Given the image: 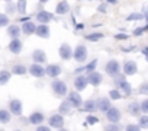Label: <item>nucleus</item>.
Returning a JSON list of instances; mask_svg holds the SVG:
<instances>
[{
	"label": "nucleus",
	"instance_id": "obj_57",
	"mask_svg": "<svg viewBox=\"0 0 148 131\" xmlns=\"http://www.w3.org/2000/svg\"><path fill=\"white\" fill-rule=\"evenodd\" d=\"M3 2H6V3H10V2H13V0H3Z\"/></svg>",
	"mask_w": 148,
	"mask_h": 131
},
{
	"label": "nucleus",
	"instance_id": "obj_56",
	"mask_svg": "<svg viewBox=\"0 0 148 131\" xmlns=\"http://www.w3.org/2000/svg\"><path fill=\"white\" fill-rule=\"evenodd\" d=\"M58 131H68V130H67V128L64 127V128H61V130H58Z\"/></svg>",
	"mask_w": 148,
	"mask_h": 131
},
{
	"label": "nucleus",
	"instance_id": "obj_9",
	"mask_svg": "<svg viewBox=\"0 0 148 131\" xmlns=\"http://www.w3.org/2000/svg\"><path fill=\"white\" fill-rule=\"evenodd\" d=\"M105 115H106V119H108L110 124H119L121 119H122V112H121V109L116 108V106H113V105H112V108H110Z\"/></svg>",
	"mask_w": 148,
	"mask_h": 131
},
{
	"label": "nucleus",
	"instance_id": "obj_32",
	"mask_svg": "<svg viewBox=\"0 0 148 131\" xmlns=\"http://www.w3.org/2000/svg\"><path fill=\"white\" fill-rule=\"evenodd\" d=\"M108 98H109L110 101H121V99L123 98V95H122V92H121L118 88H113V89H110V90H109Z\"/></svg>",
	"mask_w": 148,
	"mask_h": 131
},
{
	"label": "nucleus",
	"instance_id": "obj_33",
	"mask_svg": "<svg viewBox=\"0 0 148 131\" xmlns=\"http://www.w3.org/2000/svg\"><path fill=\"white\" fill-rule=\"evenodd\" d=\"M125 21H126V22H138V21H144V15H142V12H132V13H129V15L126 16Z\"/></svg>",
	"mask_w": 148,
	"mask_h": 131
},
{
	"label": "nucleus",
	"instance_id": "obj_40",
	"mask_svg": "<svg viewBox=\"0 0 148 131\" xmlns=\"http://www.w3.org/2000/svg\"><path fill=\"white\" fill-rule=\"evenodd\" d=\"M10 18L6 15V13H2L0 12V28H5V26H9L10 23Z\"/></svg>",
	"mask_w": 148,
	"mask_h": 131
},
{
	"label": "nucleus",
	"instance_id": "obj_6",
	"mask_svg": "<svg viewBox=\"0 0 148 131\" xmlns=\"http://www.w3.org/2000/svg\"><path fill=\"white\" fill-rule=\"evenodd\" d=\"M73 51H74V48H73L68 42H62V44L60 45V48H58V55H60L61 60L68 61V60L73 58Z\"/></svg>",
	"mask_w": 148,
	"mask_h": 131
},
{
	"label": "nucleus",
	"instance_id": "obj_29",
	"mask_svg": "<svg viewBox=\"0 0 148 131\" xmlns=\"http://www.w3.org/2000/svg\"><path fill=\"white\" fill-rule=\"evenodd\" d=\"M16 10L21 16H25L26 10H28V0H18L16 2Z\"/></svg>",
	"mask_w": 148,
	"mask_h": 131
},
{
	"label": "nucleus",
	"instance_id": "obj_11",
	"mask_svg": "<svg viewBox=\"0 0 148 131\" xmlns=\"http://www.w3.org/2000/svg\"><path fill=\"white\" fill-rule=\"evenodd\" d=\"M9 112L15 117H22L23 114V103L21 99H10L9 102Z\"/></svg>",
	"mask_w": 148,
	"mask_h": 131
},
{
	"label": "nucleus",
	"instance_id": "obj_21",
	"mask_svg": "<svg viewBox=\"0 0 148 131\" xmlns=\"http://www.w3.org/2000/svg\"><path fill=\"white\" fill-rule=\"evenodd\" d=\"M35 35L38 38H42V39H48L51 37V29L48 25H36V31H35Z\"/></svg>",
	"mask_w": 148,
	"mask_h": 131
},
{
	"label": "nucleus",
	"instance_id": "obj_42",
	"mask_svg": "<svg viewBox=\"0 0 148 131\" xmlns=\"http://www.w3.org/2000/svg\"><path fill=\"white\" fill-rule=\"evenodd\" d=\"M112 79H113V85H115V88H118L122 82L126 80V77H125L123 73H121V74H118V76H115V77H112Z\"/></svg>",
	"mask_w": 148,
	"mask_h": 131
},
{
	"label": "nucleus",
	"instance_id": "obj_61",
	"mask_svg": "<svg viewBox=\"0 0 148 131\" xmlns=\"http://www.w3.org/2000/svg\"><path fill=\"white\" fill-rule=\"evenodd\" d=\"M90 2H92V0H90Z\"/></svg>",
	"mask_w": 148,
	"mask_h": 131
},
{
	"label": "nucleus",
	"instance_id": "obj_7",
	"mask_svg": "<svg viewBox=\"0 0 148 131\" xmlns=\"http://www.w3.org/2000/svg\"><path fill=\"white\" fill-rule=\"evenodd\" d=\"M122 73L125 76H134L138 73V63L134 60H126L122 64Z\"/></svg>",
	"mask_w": 148,
	"mask_h": 131
},
{
	"label": "nucleus",
	"instance_id": "obj_20",
	"mask_svg": "<svg viewBox=\"0 0 148 131\" xmlns=\"http://www.w3.org/2000/svg\"><path fill=\"white\" fill-rule=\"evenodd\" d=\"M86 76H87L89 85H92V86H95V88L100 86L102 82H103V76H102V73H99V72H93V73H89V74H86Z\"/></svg>",
	"mask_w": 148,
	"mask_h": 131
},
{
	"label": "nucleus",
	"instance_id": "obj_14",
	"mask_svg": "<svg viewBox=\"0 0 148 131\" xmlns=\"http://www.w3.org/2000/svg\"><path fill=\"white\" fill-rule=\"evenodd\" d=\"M28 121H29V124H32V125H35V127L42 125L44 121H45V114L41 112V111H34V112L29 114Z\"/></svg>",
	"mask_w": 148,
	"mask_h": 131
},
{
	"label": "nucleus",
	"instance_id": "obj_41",
	"mask_svg": "<svg viewBox=\"0 0 148 131\" xmlns=\"http://www.w3.org/2000/svg\"><path fill=\"white\" fill-rule=\"evenodd\" d=\"M96 124H99V118L95 114H90L86 117V125H96Z\"/></svg>",
	"mask_w": 148,
	"mask_h": 131
},
{
	"label": "nucleus",
	"instance_id": "obj_28",
	"mask_svg": "<svg viewBox=\"0 0 148 131\" xmlns=\"http://www.w3.org/2000/svg\"><path fill=\"white\" fill-rule=\"evenodd\" d=\"M12 72L10 70H0V86H5V85H8L9 82H10V79H12Z\"/></svg>",
	"mask_w": 148,
	"mask_h": 131
},
{
	"label": "nucleus",
	"instance_id": "obj_34",
	"mask_svg": "<svg viewBox=\"0 0 148 131\" xmlns=\"http://www.w3.org/2000/svg\"><path fill=\"white\" fill-rule=\"evenodd\" d=\"M97 64H99V60H97V58H93L90 63H87V64L84 66V67H86V74L96 72V69H97Z\"/></svg>",
	"mask_w": 148,
	"mask_h": 131
},
{
	"label": "nucleus",
	"instance_id": "obj_55",
	"mask_svg": "<svg viewBox=\"0 0 148 131\" xmlns=\"http://www.w3.org/2000/svg\"><path fill=\"white\" fill-rule=\"evenodd\" d=\"M38 2H39L41 5H45V3H48V2H49V0H38Z\"/></svg>",
	"mask_w": 148,
	"mask_h": 131
},
{
	"label": "nucleus",
	"instance_id": "obj_15",
	"mask_svg": "<svg viewBox=\"0 0 148 131\" xmlns=\"http://www.w3.org/2000/svg\"><path fill=\"white\" fill-rule=\"evenodd\" d=\"M97 101V111H100V112H103V114H106L110 108H112V101L108 98V96H100L99 99H96Z\"/></svg>",
	"mask_w": 148,
	"mask_h": 131
},
{
	"label": "nucleus",
	"instance_id": "obj_53",
	"mask_svg": "<svg viewBox=\"0 0 148 131\" xmlns=\"http://www.w3.org/2000/svg\"><path fill=\"white\" fill-rule=\"evenodd\" d=\"M76 29L79 31V29H84V25L83 23H76Z\"/></svg>",
	"mask_w": 148,
	"mask_h": 131
},
{
	"label": "nucleus",
	"instance_id": "obj_26",
	"mask_svg": "<svg viewBox=\"0 0 148 131\" xmlns=\"http://www.w3.org/2000/svg\"><path fill=\"white\" fill-rule=\"evenodd\" d=\"M12 74H15V76H25L26 73H28V67L25 64H22V63H18V64H15V66H12Z\"/></svg>",
	"mask_w": 148,
	"mask_h": 131
},
{
	"label": "nucleus",
	"instance_id": "obj_19",
	"mask_svg": "<svg viewBox=\"0 0 148 131\" xmlns=\"http://www.w3.org/2000/svg\"><path fill=\"white\" fill-rule=\"evenodd\" d=\"M32 61L36 64H45L47 63V52L41 48H36L32 51Z\"/></svg>",
	"mask_w": 148,
	"mask_h": 131
},
{
	"label": "nucleus",
	"instance_id": "obj_31",
	"mask_svg": "<svg viewBox=\"0 0 148 131\" xmlns=\"http://www.w3.org/2000/svg\"><path fill=\"white\" fill-rule=\"evenodd\" d=\"M103 38H105V34L99 32V31H95V32H90V34L86 35V39L90 41V42H97V41H100Z\"/></svg>",
	"mask_w": 148,
	"mask_h": 131
},
{
	"label": "nucleus",
	"instance_id": "obj_54",
	"mask_svg": "<svg viewBox=\"0 0 148 131\" xmlns=\"http://www.w3.org/2000/svg\"><path fill=\"white\" fill-rule=\"evenodd\" d=\"M106 3H109V5H116L118 0H106Z\"/></svg>",
	"mask_w": 148,
	"mask_h": 131
},
{
	"label": "nucleus",
	"instance_id": "obj_60",
	"mask_svg": "<svg viewBox=\"0 0 148 131\" xmlns=\"http://www.w3.org/2000/svg\"><path fill=\"white\" fill-rule=\"evenodd\" d=\"M102 2H106V0H100V3H102Z\"/></svg>",
	"mask_w": 148,
	"mask_h": 131
},
{
	"label": "nucleus",
	"instance_id": "obj_59",
	"mask_svg": "<svg viewBox=\"0 0 148 131\" xmlns=\"http://www.w3.org/2000/svg\"><path fill=\"white\" fill-rule=\"evenodd\" d=\"M13 131H22V130H13Z\"/></svg>",
	"mask_w": 148,
	"mask_h": 131
},
{
	"label": "nucleus",
	"instance_id": "obj_16",
	"mask_svg": "<svg viewBox=\"0 0 148 131\" xmlns=\"http://www.w3.org/2000/svg\"><path fill=\"white\" fill-rule=\"evenodd\" d=\"M126 112L131 115V117H139L142 115V111H141V102L138 101H132L128 103L126 106Z\"/></svg>",
	"mask_w": 148,
	"mask_h": 131
},
{
	"label": "nucleus",
	"instance_id": "obj_37",
	"mask_svg": "<svg viewBox=\"0 0 148 131\" xmlns=\"http://www.w3.org/2000/svg\"><path fill=\"white\" fill-rule=\"evenodd\" d=\"M5 13H6L8 16L18 13V10H16V3H13V2H10V3H6V8H5Z\"/></svg>",
	"mask_w": 148,
	"mask_h": 131
},
{
	"label": "nucleus",
	"instance_id": "obj_27",
	"mask_svg": "<svg viewBox=\"0 0 148 131\" xmlns=\"http://www.w3.org/2000/svg\"><path fill=\"white\" fill-rule=\"evenodd\" d=\"M58 114H61L62 117L70 115V114H73V106H71L67 101H62V102L60 103V106H58Z\"/></svg>",
	"mask_w": 148,
	"mask_h": 131
},
{
	"label": "nucleus",
	"instance_id": "obj_43",
	"mask_svg": "<svg viewBox=\"0 0 148 131\" xmlns=\"http://www.w3.org/2000/svg\"><path fill=\"white\" fill-rule=\"evenodd\" d=\"M128 38H129V35L125 34V32H118V34L115 35V39H116V41H128Z\"/></svg>",
	"mask_w": 148,
	"mask_h": 131
},
{
	"label": "nucleus",
	"instance_id": "obj_1",
	"mask_svg": "<svg viewBox=\"0 0 148 131\" xmlns=\"http://www.w3.org/2000/svg\"><path fill=\"white\" fill-rule=\"evenodd\" d=\"M51 90L57 98H65L68 95V86L64 80L60 79H54L51 82Z\"/></svg>",
	"mask_w": 148,
	"mask_h": 131
},
{
	"label": "nucleus",
	"instance_id": "obj_25",
	"mask_svg": "<svg viewBox=\"0 0 148 131\" xmlns=\"http://www.w3.org/2000/svg\"><path fill=\"white\" fill-rule=\"evenodd\" d=\"M118 89L122 92V95H123V98H129V96H132V93H134V89H132V85L128 82V80H125V82H122L119 86H118Z\"/></svg>",
	"mask_w": 148,
	"mask_h": 131
},
{
	"label": "nucleus",
	"instance_id": "obj_12",
	"mask_svg": "<svg viewBox=\"0 0 148 131\" xmlns=\"http://www.w3.org/2000/svg\"><path fill=\"white\" fill-rule=\"evenodd\" d=\"M62 73V67L58 64V63H52V64H48L47 67H45V74L48 77H51L52 80L57 79L60 74Z\"/></svg>",
	"mask_w": 148,
	"mask_h": 131
},
{
	"label": "nucleus",
	"instance_id": "obj_10",
	"mask_svg": "<svg viewBox=\"0 0 148 131\" xmlns=\"http://www.w3.org/2000/svg\"><path fill=\"white\" fill-rule=\"evenodd\" d=\"M28 73L32 76V77H36V79H42L45 74V67L42 64H36V63H32L29 67H28Z\"/></svg>",
	"mask_w": 148,
	"mask_h": 131
},
{
	"label": "nucleus",
	"instance_id": "obj_13",
	"mask_svg": "<svg viewBox=\"0 0 148 131\" xmlns=\"http://www.w3.org/2000/svg\"><path fill=\"white\" fill-rule=\"evenodd\" d=\"M89 86V80H87V76L86 74H79L74 77V89L77 92H83L86 90Z\"/></svg>",
	"mask_w": 148,
	"mask_h": 131
},
{
	"label": "nucleus",
	"instance_id": "obj_48",
	"mask_svg": "<svg viewBox=\"0 0 148 131\" xmlns=\"http://www.w3.org/2000/svg\"><path fill=\"white\" fill-rule=\"evenodd\" d=\"M51 130H52V128H51L49 125H44V124H42V125H38L35 131H51Z\"/></svg>",
	"mask_w": 148,
	"mask_h": 131
},
{
	"label": "nucleus",
	"instance_id": "obj_46",
	"mask_svg": "<svg viewBox=\"0 0 148 131\" xmlns=\"http://www.w3.org/2000/svg\"><path fill=\"white\" fill-rule=\"evenodd\" d=\"M96 10H97L99 13H106V12H108V3H106V2H102V3L96 8Z\"/></svg>",
	"mask_w": 148,
	"mask_h": 131
},
{
	"label": "nucleus",
	"instance_id": "obj_4",
	"mask_svg": "<svg viewBox=\"0 0 148 131\" xmlns=\"http://www.w3.org/2000/svg\"><path fill=\"white\" fill-rule=\"evenodd\" d=\"M89 57V50L84 44H77L76 48L73 51V58L76 60L77 63H84Z\"/></svg>",
	"mask_w": 148,
	"mask_h": 131
},
{
	"label": "nucleus",
	"instance_id": "obj_58",
	"mask_svg": "<svg viewBox=\"0 0 148 131\" xmlns=\"http://www.w3.org/2000/svg\"><path fill=\"white\" fill-rule=\"evenodd\" d=\"M0 131H6V130H3V128H0Z\"/></svg>",
	"mask_w": 148,
	"mask_h": 131
},
{
	"label": "nucleus",
	"instance_id": "obj_52",
	"mask_svg": "<svg viewBox=\"0 0 148 131\" xmlns=\"http://www.w3.org/2000/svg\"><path fill=\"white\" fill-rule=\"evenodd\" d=\"M142 15H144V21H147V23H148V6H145V8H144Z\"/></svg>",
	"mask_w": 148,
	"mask_h": 131
},
{
	"label": "nucleus",
	"instance_id": "obj_22",
	"mask_svg": "<svg viewBox=\"0 0 148 131\" xmlns=\"http://www.w3.org/2000/svg\"><path fill=\"white\" fill-rule=\"evenodd\" d=\"M21 29H22V34H23V35H26V37H29V35H35V31H36V23H35L34 21L25 22V23H22Z\"/></svg>",
	"mask_w": 148,
	"mask_h": 131
},
{
	"label": "nucleus",
	"instance_id": "obj_17",
	"mask_svg": "<svg viewBox=\"0 0 148 131\" xmlns=\"http://www.w3.org/2000/svg\"><path fill=\"white\" fill-rule=\"evenodd\" d=\"M70 10H71V6L68 3V0H60L55 6V15H58V16L67 15Z\"/></svg>",
	"mask_w": 148,
	"mask_h": 131
},
{
	"label": "nucleus",
	"instance_id": "obj_51",
	"mask_svg": "<svg viewBox=\"0 0 148 131\" xmlns=\"http://www.w3.org/2000/svg\"><path fill=\"white\" fill-rule=\"evenodd\" d=\"M121 50H122V52H129V51L135 50V45H131V47H122Z\"/></svg>",
	"mask_w": 148,
	"mask_h": 131
},
{
	"label": "nucleus",
	"instance_id": "obj_38",
	"mask_svg": "<svg viewBox=\"0 0 148 131\" xmlns=\"http://www.w3.org/2000/svg\"><path fill=\"white\" fill-rule=\"evenodd\" d=\"M145 32H148V23L144 25V26H138V28H135V29L132 31V35H134V37H141V35H144Z\"/></svg>",
	"mask_w": 148,
	"mask_h": 131
},
{
	"label": "nucleus",
	"instance_id": "obj_5",
	"mask_svg": "<svg viewBox=\"0 0 148 131\" xmlns=\"http://www.w3.org/2000/svg\"><path fill=\"white\" fill-rule=\"evenodd\" d=\"M64 124H65V118L61 115V114H52L49 118H48V125L51 127V128H55L57 131L58 130H61V128H64Z\"/></svg>",
	"mask_w": 148,
	"mask_h": 131
},
{
	"label": "nucleus",
	"instance_id": "obj_23",
	"mask_svg": "<svg viewBox=\"0 0 148 131\" xmlns=\"http://www.w3.org/2000/svg\"><path fill=\"white\" fill-rule=\"evenodd\" d=\"M6 32H8V35H9L10 39H18L21 37V34H22V29H21V26L18 23H12V25L8 26V31Z\"/></svg>",
	"mask_w": 148,
	"mask_h": 131
},
{
	"label": "nucleus",
	"instance_id": "obj_36",
	"mask_svg": "<svg viewBox=\"0 0 148 131\" xmlns=\"http://www.w3.org/2000/svg\"><path fill=\"white\" fill-rule=\"evenodd\" d=\"M125 130V127L123 125H121V124H106L105 125V128H103V131H123Z\"/></svg>",
	"mask_w": 148,
	"mask_h": 131
},
{
	"label": "nucleus",
	"instance_id": "obj_30",
	"mask_svg": "<svg viewBox=\"0 0 148 131\" xmlns=\"http://www.w3.org/2000/svg\"><path fill=\"white\" fill-rule=\"evenodd\" d=\"M12 119V114L9 112V109L0 108V124H9Z\"/></svg>",
	"mask_w": 148,
	"mask_h": 131
},
{
	"label": "nucleus",
	"instance_id": "obj_49",
	"mask_svg": "<svg viewBox=\"0 0 148 131\" xmlns=\"http://www.w3.org/2000/svg\"><path fill=\"white\" fill-rule=\"evenodd\" d=\"M31 19H32L31 16H21V18H19V19H16V21H18V22H21V23H25V22H29Z\"/></svg>",
	"mask_w": 148,
	"mask_h": 131
},
{
	"label": "nucleus",
	"instance_id": "obj_2",
	"mask_svg": "<svg viewBox=\"0 0 148 131\" xmlns=\"http://www.w3.org/2000/svg\"><path fill=\"white\" fill-rule=\"evenodd\" d=\"M105 73H106L108 76H110V77H115V76L121 74V73H122V66H121V63H119L118 60H115V58L109 60V61L106 63V66H105Z\"/></svg>",
	"mask_w": 148,
	"mask_h": 131
},
{
	"label": "nucleus",
	"instance_id": "obj_35",
	"mask_svg": "<svg viewBox=\"0 0 148 131\" xmlns=\"http://www.w3.org/2000/svg\"><path fill=\"white\" fill-rule=\"evenodd\" d=\"M138 125L141 130H148V115L142 114L138 117Z\"/></svg>",
	"mask_w": 148,
	"mask_h": 131
},
{
	"label": "nucleus",
	"instance_id": "obj_45",
	"mask_svg": "<svg viewBox=\"0 0 148 131\" xmlns=\"http://www.w3.org/2000/svg\"><path fill=\"white\" fill-rule=\"evenodd\" d=\"M123 131H142L141 128H139V125L138 124H128L126 127H125V130Z\"/></svg>",
	"mask_w": 148,
	"mask_h": 131
},
{
	"label": "nucleus",
	"instance_id": "obj_50",
	"mask_svg": "<svg viewBox=\"0 0 148 131\" xmlns=\"http://www.w3.org/2000/svg\"><path fill=\"white\" fill-rule=\"evenodd\" d=\"M141 54L144 55V58L147 60V63H148V45L147 47H144L142 50H141Z\"/></svg>",
	"mask_w": 148,
	"mask_h": 131
},
{
	"label": "nucleus",
	"instance_id": "obj_8",
	"mask_svg": "<svg viewBox=\"0 0 148 131\" xmlns=\"http://www.w3.org/2000/svg\"><path fill=\"white\" fill-rule=\"evenodd\" d=\"M35 21L39 23V25H48L51 21H54V13L45 10V9H41L36 15H35Z\"/></svg>",
	"mask_w": 148,
	"mask_h": 131
},
{
	"label": "nucleus",
	"instance_id": "obj_18",
	"mask_svg": "<svg viewBox=\"0 0 148 131\" xmlns=\"http://www.w3.org/2000/svg\"><path fill=\"white\" fill-rule=\"evenodd\" d=\"M8 50H9L12 54L18 55V54H21L22 50H23V42L21 41V38H18V39H10V42H9V45H8Z\"/></svg>",
	"mask_w": 148,
	"mask_h": 131
},
{
	"label": "nucleus",
	"instance_id": "obj_47",
	"mask_svg": "<svg viewBox=\"0 0 148 131\" xmlns=\"http://www.w3.org/2000/svg\"><path fill=\"white\" fill-rule=\"evenodd\" d=\"M84 73H86V67H84V66H80V67H77L76 70H74V74H76V76L84 74Z\"/></svg>",
	"mask_w": 148,
	"mask_h": 131
},
{
	"label": "nucleus",
	"instance_id": "obj_24",
	"mask_svg": "<svg viewBox=\"0 0 148 131\" xmlns=\"http://www.w3.org/2000/svg\"><path fill=\"white\" fill-rule=\"evenodd\" d=\"M83 111L87 112V115L95 114V112L97 111V101H96V99H87V101H84V103H83Z\"/></svg>",
	"mask_w": 148,
	"mask_h": 131
},
{
	"label": "nucleus",
	"instance_id": "obj_44",
	"mask_svg": "<svg viewBox=\"0 0 148 131\" xmlns=\"http://www.w3.org/2000/svg\"><path fill=\"white\" fill-rule=\"evenodd\" d=\"M141 111H142V114L148 115V98H145L144 101H141Z\"/></svg>",
	"mask_w": 148,
	"mask_h": 131
},
{
	"label": "nucleus",
	"instance_id": "obj_3",
	"mask_svg": "<svg viewBox=\"0 0 148 131\" xmlns=\"http://www.w3.org/2000/svg\"><path fill=\"white\" fill-rule=\"evenodd\" d=\"M65 101L73 106V109H80V108H83V103H84V101H83V98H82L80 92H77V90L68 92V95H67Z\"/></svg>",
	"mask_w": 148,
	"mask_h": 131
},
{
	"label": "nucleus",
	"instance_id": "obj_39",
	"mask_svg": "<svg viewBox=\"0 0 148 131\" xmlns=\"http://www.w3.org/2000/svg\"><path fill=\"white\" fill-rule=\"evenodd\" d=\"M138 95H142V96L148 98V82H142L138 86Z\"/></svg>",
	"mask_w": 148,
	"mask_h": 131
}]
</instances>
